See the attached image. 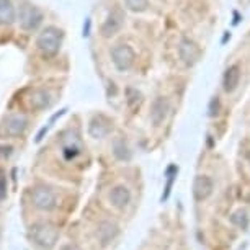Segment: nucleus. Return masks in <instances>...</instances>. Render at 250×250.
Here are the masks:
<instances>
[{
    "instance_id": "obj_1",
    "label": "nucleus",
    "mask_w": 250,
    "mask_h": 250,
    "mask_svg": "<svg viewBox=\"0 0 250 250\" xmlns=\"http://www.w3.org/2000/svg\"><path fill=\"white\" fill-rule=\"evenodd\" d=\"M62 31L56 26H46L36 38V46L44 58H53L59 53L62 44Z\"/></svg>"
},
{
    "instance_id": "obj_2",
    "label": "nucleus",
    "mask_w": 250,
    "mask_h": 250,
    "mask_svg": "<svg viewBox=\"0 0 250 250\" xmlns=\"http://www.w3.org/2000/svg\"><path fill=\"white\" fill-rule=\"evenodd\" d=\"M59 237V230L49 223H40L31 228V239L46 250L53 249Z\"/></svg>"
},
{
    "instance_id": "obj_3",
    "label": "nucleus",
    "mask_w": 250,
    "mask_h": 250,
    "mask_svg": "<svg viewBox=\"0 0 250 250\" xmlns=\"http://www.w3.org/2000/svg\"><path fill=\"white\" fill-rule=\"evenodd\" d=\"M18 21H20V26L23 30L33 31L43 21V13L31 3H23L20 7V13H18Z\"/></svg>"
},
{
    "instance_id": "obj_4",
    "label": "nucleus",
    "mask_w": 250,
    "mask_h": 250,
    "mask_svg": "<svg viewBox=\"0 0 250 250\" xmlns=\"http://www.w3.org/2000/svg\"><path fill=\"white\" fill-rule=\"evenodd\" d=\"M31 200L33 205L41 211H51L58 205V196L48 187H36L31 193Z\"/></svg>"
},
{
    "instance_id": "obj_5",
    "label": "nucleus",
    "mask_w": 250,
    "mask_h": 250,
    "mask_svg": "<svg viewBox=\"0 0 250 250\" xmlns=\"http://www.w3.org/2000/svg\"><path fill=\"white\" fill-rule=\"evenodd\" d=\"M111 59L118 70H128L134 64L136 59L134 49L128 44H118L111 51Z\"/></svg>"
},
{
    "instance_id": "obj_6",
    "label": "nucleus",
    "mask_w": 250,
    "mask_h": 250,
    "mask_svg": "<svg viewBox=\"0 0 250 250\" xmlns=\"http://www.w3.org/2000/svg\"><path fill=\"white\" fill-rule=\"evenodd\" d=\"M28 128V118L25 115H20V113H15V115H10L3 123V133L8 138H17L25 133V129Z\"/></svg>"
},
{
    "instance_id": "obj_7",
    "label": "nucleus",
    "mask_w": 250,
    "mask_h": 250,
    "mask_svg": "<svg viewBox=\"0 0 250 250\" xmlns=\"http://www.w3.org/2000/svg\"><path fill=\"white\" fill-rule=\"evenodd\" d=\"M178 54H180V59L185 62L187 65H193L200 59L201 51L200 48L190 40H182L180 46H178Z\"/></svg>"
},
{
    "instance_id": "obj_8",
    "label": "nucleus",
    "mask_w": 250,
    "mask_h": 250,
    "mask_svg": "<svg viewBox=\"0 0 250 250\" xmlns=\"http://www.w3.org/2000/svg\"><path fill=\"white\" fill-rule=\"evenodd\" d=\"M51 102H53V98H51L49 90H46V88H35L28 95V105L33 110H44L51 105Z\"/></svg>"
},
{
    "instance_id": "obj_9",
    "label": "nucleus",
    "mask_w": 250,
    "mask_h": 250,
    "mask_svg": "<svg viewBox=\"0 0 250 250\" xmlns=\"http://www.w3.org/2000/svg\"><path fill=\"white\" fill-rule=\"evenodd\" d=\"M213 193V180L206 175H198L193 183V195L198 201L206 200Z\"/></svg>"
},
{
    "instance_id": "obj_10",
    "label": "nucleus",
    "mask_w": 250,
    "mask_h": 250,
    "mask_svg": "<svg viewBox=\"0 0 250 250\" xmlns=\"http://www.w3.org/2000/svg\"><path fill=\"white\" fill-rule=\"evenodd\" d=\"M123 26V15L121 12H111L110 15H108V18L105 20V23H103L102 26V35L105 38H111L113 35H116L118 31L121 30Z\"/></svg>"
},
{
    "instance_id": "obj_11",
    "label": "nucleus",
    "mask_w": 250,
    "mask_h": 250,
    "mask_svg": "<svg viewBox=\"0 0 250 250\" xmlns=\"http://www.w3.org/2000/svg\"><path fill=\"white\" fill-rule=\"evenodd\" d=\"M167 111H168V102L165 100L164 97H159L155 98L154 103H152V108H150V120L155 126H160L167 116Z\"/></svg>"
},
{
    "instance_id": "obj_12",
    "label": "nucleus",
    "mask_w": 250,
    "mask_h": 250,
    "mask_svg": "<svg viewBox=\"0 0 250 250\" xmlns=\"http://www.w3.org/2000/svg\"><path fill=\"white\" fill-rule=\"evenodd\" d=\"M110 131H111V123H110V120H106L105 116L93 118L90 123V128H88V133H90V136H93L95 139L105 138Z\"/></svg>"
},
{
    "instance_id": "obj_13",
    "label": "nucleus",
    "mask_w": 250,
    "mask_h": 250,
    "mask_svg": "<svg viewBox=\"0 0 250 250\" xmlns=\"http://www.w3.org/2000/svg\"><path fill=\"white\" fill-rule=\"evenodd\" d=\"M17 20L15 7L10 0H0V25H12Z\"/></svg>"
},
{
    "instance_id": "obj_14",
    "label": "nucleus",
    "mask_w": 250,
    "mask_h": 250,
    "mask_svg": "<svg viewBox=\"0 0 250 250\" xmlns=\"http://www.w3.org/2000/svg\"><path fill=\"white\" fill-rule=\"evenodd\" d=\"M239 80H240L239 65H230V67L226 70V74H224V80H223L224 90L228 93L234 92L235 88H237V85H239Z\"/></svg>"
},
{
    "instance_id": "obj_15",
    "label": "nucleus",
    "mask_w": 250,
    "mask_h": 250,
    "mask_svg": "<svg viewBox=\"0 0 250 250\" xmlns=\"http://www.w3.org/2000/svg\"><path fill=\"white\" fill-rule=\"evenodd\" d=\"M129 200H131V193H129L128 188L123 187V185L115 187L110 193V201L116 208H125L129 203Z\"/></svg>"
},
{
    "instance_id": "obj_16",
    "label": "nucleus",
    "mask_w": 250,
    "mask_h": 250,
    "mask_svg": "<svg viewBox=\"0 0 250 250\" xmlns=\"http://www.w3.org/2000/svg\"><path fill=\"white\" fill-rule=\"evenodd\" d=\"M116 234H118V228L111 221H105V223H102L100 228H98V237H100L103 244H108Z\"/></svg>"
},
{
    "instance_id": "obj_17",
    "label": "nucleus",
    "mask_w": 250,
    "mask_h": 250,
    "mask_svg": "<svg viewBox=\"0 0 250 250\" xmlns=\"http://www.w3.org/2000/svg\"><path fill=\"white\" fill-rule=\"evenodd\" d=\"M113 154H115V157L120 159V160H129L131 159L129 147L126 146L125 139H121V138L115 139V143H113Z\"/></svg>"
},
{
    "instance_id": "obj_18",
    "label": "nucleus",
    "mask_w": 250,
    "mask_h": 250,
    "mask_svg": "<svg viewBox=\"0 0 250 250\" xmlns=\"http://www.w3.org/2000/svg\"><path fill=\"white\" fill-rule=\"evenodd\" d=\"M177 172H178V168L175 167V165H170V167L167 168V177H168V182H167V187H165V193H164L162 200H167L168 195H170V190H172L173 180H175V177H177Z\"/></svg>"
},
{
    "instance_id": "obj_19",
    "label": "nucleus",
    "mask_w": 250,
    "mask_h": 250,
    "mask_svg": "<svg viewBox=\"0 0 250 250\" xmlns=\"http://www.w3.org/2000/svg\"><path fill=\"white\" fill-rule=\"evenodd\" d=\"M230 223L239 226V228L245 229L249 226V218H247V214H245L244 211H235V213L230 216Z\"/></svg>"
},
{
    "instance_id": "obj_20",
    "label": "nucleus",
    "mask_w": 250,
    "mask_h": 250,
    "mask_svg": "<svg viewBox=\"0 0 250 250\" xmlns=\"http://www.w3.org/2000/svg\"><path fill=\"white\" fill-rule=\"evenodd\" d=\"M125 2L129 10H134V12H143L149 5V0H125Z\"/></svg>"
},
{
    "instance_id": "obj_21",
    "label": "nucleus",
    "mask_w": 250,
    "mask_h": 250,
    "mask_svg": "<svg viewBox=\"0 0 250 250\" xmlns=\"http://www.w3.org/2000/svg\"><path fill=\"white\" fill-rule=\"evenodd\" d=\"M7 196V177L3 172H0V200Z\"/></svg>"
},
{
    "instance_id": "obj_22",
    "label": "nucleus",
    "mask_w": 250,
    "mask_h": 250,
    "mask_svg": "<svg viewBox=\"0 0 250 250\" xmlns=\"http://www.w3.org/2000/svg\"><path fill=\"white\" fill-rule=\"evenodd\" d=\"M219 113V98L214 97L209 103V116H216Z\"/></svg>"
},
{
    "instance_id": "obj_23",
    "label": "nucleus",
    "mask_w": 250,
    "mask_h": 250,
    "mask_svg": "<svg viewBox=\"0 0 250 250\" xmlns=\"http://www.w3.org/2000/svg\"><path fill=\"white\" fill-rule=\"evenodd\" d=\"M90 26H92V20L90 18H87L85 25H83V38H87L88 35H90Z\"/></svg>"
}]
</instances>
